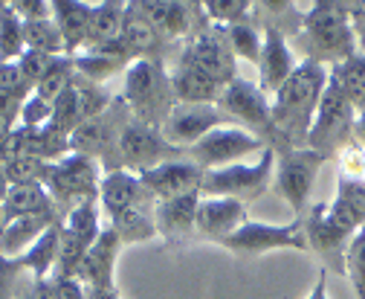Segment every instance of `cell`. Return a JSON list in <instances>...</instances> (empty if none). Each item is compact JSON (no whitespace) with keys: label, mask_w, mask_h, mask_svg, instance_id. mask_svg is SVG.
Wrapping results in <instances>:
<instances>
[{"label":"cell","mask_w":365,"mask_h":299,"mask_svg":"<svg viewBox=\"0 0 365 299\" xmlns=\"http://www.w3.org/2000/svg\"><path fill=\"white\" fill-rule=\"evenodd\" d=\"M307 247L325 255L331 265L345 270V247L356 230L365 227V181L339 178L336 198L328 203H313L307 218H302Z\"/></svg>","instance_id":"1"},{"label":"cell","mask_w":365,"mask_h":299,"mask_svg":"<svg viewBox=\"0 0 365 299\" xmlns=\"http://www.w3.org/2000/svg\"><path fill=\"white\" fill-rule=\"evenodd\" d=\"M328 78L331 67L302 61L296 64L293 76L272 93V125H276V134L279 140H284L287 148H302L307 143V131L328 88Z\"/></svg>","instance_id":"2"},{"label":"cell","mask_w":365,"mask_h":299,"mask_svg":"<svg viewBox=\"0 0 365 299\" xmlns=\"http://www.w3.org/2000/svg\"><path fill=\"white\" fill-rule=\"evenodd\" d=\"M293 44L302 50L304 61L342 64L356 56V38L351 26V9L342 4H313L302 15V29Z\"/></svg>","instance_id":"3"},{"label":"cell","mask_w":365,"mask_h":299,"mask_svg":"<svg viewBox=\"0 0 365 299\" xmlns=\"http://www.w3.org/2000/svg\"><path fill=\"white\" fill-rule=\"evenodd\" d=\"M171 81L160 61L136 59L125 67V102L130 105L136 122L157 128L171 111Z\"/></svg>","instance_id":"4"},{"label":"cell","mask_w":365,"mask_h":299,"mask_svg":"<svg viewBox=\"0 0 365 299\" xmlns=\"http://www.w3.org/2000/svg\"><path fill=\"white\" fill-rule=\"evenodd\" d=\"M272 168H276V151L264 148L258 160L252 163H235L203 172L200 181V195L203 198H232V201H255L269 189Z\"/></svg>","instance_id":"5"},{"label":"cell","mask_w":365,"mask_h":299,"mask_svg":"<svg viewBox=\"0 0 365 299\" xmlns=\"http://www.w3.org/2000/svg\"><path fill=\"white\" fill-rule=\"evenodd\" d=\"M354 119H356V111L351 108L345 91L339 88L336 76L331 73L328 78V88L322 93V102L316 108V116H313V125L307 131V148L319 151L331 157L334 151H342L351 146L354 140Z\"/></svg>","instance_id":"6"},{"label":"cell","mask_w":365,"mask_h":299,"mask_svg":"<svg viewBox=\"0 0 365 299\" xmlns=\"http://www.w3.org/2000/svg\"><path fill=\"white\" fill-rule=\"evenodd\" d=\"M217 108L223 116H232L238 119L241 125H247V131L255 134L258 140H264L269 148L272 143H279V134H276V125H272V105H269V96L258 88L255 81L250 78H235L223 88L220 99H217Z\"/></svg>","instance_id":"7"},{"label":"cell","mask_w":365,"mask_h":299,"mask_svg":"<svg viewBox=\"0 0 365 299\" xmlns=\"http://www.w3.org/2000/svg\"><path fill=\"white\" fill-rule=\"evenodd\" d=\"M264 148H269V146L264 140H258L255 134H250L247 128L220 125V128H215V131H209L200 143H195L186 151V157L192 163H197L203 172H212V168L247 163V157L261 154Z\"/></svg>","instance_id":"8"},{"label":"cell","mask_w":365,"mask_h":299,"mask_svg":"<svg viewBox=\"0 0 365 299\" xmlns=\"http://www.w3.org/2000/svg\"><path fill=\"white\" fill-rule=\"evenodd\" d=\"M325 154H319L307 146L302 148H282L276 154V189L279 195L293 206L296 216L307 209L310 192L316 186L319 168L325 166Z\"/></svg>","instance_id":"9"},{"label":"cell","mask_w":365,"mask_h":299,"mask_svg":"<svg viewBox=\"0 0 365 299\" xmlns=\"http://www.w3.org/2000/svg\"><path fill=\"white\" fill-rule=\"evenodd\" d=\"M99 160H90L81 154H67L58 163H50L47 168V181L43 186L50 189L56 203H84V201H96L99 198Z\"/></svg>","instance_id":"10"},{"label":"cell","mask_w":365,"mask_h":299,"mask_svg":"<svg viewBox=\"0 0 365 299\" xmlns=\"http://www.w3.org/2000/svg\"><path fill=\"white\" fill-rule=\"evenodd\" d=\"M116 151H119V163L128 168H136V175L145 172V168H154L165 160H177L186 151H177L171 148L157 128L145 125V122H136L133 116L119 128V137H116Z\"/></svg>","instance_id":"11"},{"label":"cell","mask_w":365,"mask_h":299,"mask_svg":"<svg viewBox=\"0 0 365 299\" xmlns=\"http://www.w3.org/2000/svg\"><path fill=\"white\" fill-rule=\"evenodd\" d=\"M220 244H226L235 253H247V255H261V253H269V250H310L302 221L264 224V221H250L247 218L232 235H226Z\"/></svg>","instance_id":"12"},{"label":"cell","mask_w":365,"mask_h":299,"mask_svg":"<svg viewBox=\"0 0 365 299\" xmlns=\"http://www.w3.org/2000/svg\"><path fill=\"white\" fill-rule=\"evenodd\" d=\"M226 116L220 113L217 105H182V102H174L171 111L165 113V119L160 122V137L182 151V148H192L195 143H200L209 131L220 128Z\"/></svg>","instance_id":"13"},{"label":"cell","mask_w":365,"mask_h":299,"mask_svg":"<svg viewBox=\"0 0 365 299\" xmlns=\"http://www.w3.org/2000/svg\"><path fill=\"white\" fill-rule=\"evenodd\" d=\"M182 64H189L200 73H206L209 78H215L217 84H230L238 78L235 70V56L230 50V41H226V32L217 29H206V32H195L189 38L186 50L180 56Z\"/></svg>","instance_id":"14"},{"label":"cell","mask_w":365,"mask_h":299,"mask_svg":"<svg viewBox=\"0 0 365 299\" xmlns=\"http://www.w3.org/2000/svg\"><path fill=\"white\" fill-rule=\"evenodd\" d=\"M140 181L154 201H168V198L186 195V192H200L203 168L197 163H192L189 157H177V160H165L154 168L140 172Z\"/></svg>","instance_id":"15"},{"label":"cell","mask_w":365,"mask_h":299,"mask_svg":"<svg viewBox=\"0 0 365 299\" xmlns=\"http://www.w3.org/2000/svg\"><path fill=\"white\" fill-rule=\"evenodd\" d=\"M119 247H122V241H119L116 230L110 224L102 227L99 238L84 253V259L76 270V279L84 288H113V268H116Z\"/></svg>","instance_id":"16"},{"label":"cell","mask_w":365,"mask_h":299,"mask_svg":"<svg viewBox=\"0 0 365 299\" xmlns=\"http://www.w3.org/2000/svg\"><path fill=\"white\" fill-rule=\"evenodd\" d=\"M293 70H296V61H293V50L287 44L284 32L279 26H267L264 41H261V61H258L261 81H258V88L267 96L276 93L282 84L293 76Z\"/></svg>","instance_id":"17"},{"label":"cell","mask_w":365,"mask_h":299,"mask_svg":"<svg viewBox=\"0 0 365 299\" xmlns=\"http://www.w3.org/2000/svg\"><path fill=\"white\" fill-rule=\"evenodd\" d=\"M145 201H151V195L145 192L140 175H130L125 168H108L99 181V206L108 212V218L122 216L125 209L143 206Z\"/></svg>","instance_id":"18"},{"label":"cell","mask_w":365,"mask_h":299,"mask_svg":"<svg viewBox=\"0 0 365 299\" xmlns=\"http://www.w3.org/2000/svg\"><path fill=\"white\" fill-rule=\"evenodd\" d=\"M247 221V206L232 198H203L197 206V224L195 230L206 238L223 241L226 235H232L241 224Z\"/></svg>","instance_id":"19"},{"label":"cell","mask_w":365,"mask_h":299,"mask_svg":"<svg viewBox=\"0 0 365 299\" xmlns=\"http://www.w3.org/2000/svg\"><path fill=\"white\" fill-rule=\"evenodd\" d=\"M168 81H171L174 99L182 105H217V99L223 93V84H217L206 73L182 64V61H177V67L168 70Z\"/></svg>","instance_id":"20"},{"label":"cell","mask_w":365,"mask_h":299,"mask_svg":"<svg viewBox=\"0 0 365 299\" xmlns=\"http://www.w3.org/2000/svg\"><path fill=\"white\" fill-rule=\"evenodd\" d=\"M197 206H200V192H186L168 201H157V209H154L157 233H163L165 238L192 233L197 224Z\"/></svg>","instance_id":"21"},{"label":"cell","mask_w":365,"mask_h":299,"mask_svg":"<svg viewBox=\"0 0 365 299\" xmlns=\"http://www.w3.org/2000/svg\"><path fill=\"white\" fill-rule=\"evenodd\" d=\"M56 212H43V216H21L4 224V233H0V250L9 259H21V255L47 233L56 224Z\"/></svg>","instance_id":"22"},{"label":"cell","mask_w":365,"mask_h":299,"mask_svg":"<svg viewBox=\"0 0 365 299\" xmlns=\"http://www.w3.org/2000/svg\"><path fill=\"white\" fill-rule=\"evenodd\" d=\"M133 6L160 35L177 38L192 29L195 9L189 4H177V0H143V4H133Z\"/></svg>","instance_id":"23"},{"label":"cell","mask_w":365,"mask_h":299,"mask_svg":"<svg viewBox=\"0 0 365 299\" xmlns=\"http://www.w3.org/2000/svg\"><path fill=\"white\" fill-rule=\"evenodd\" d=\"M90 15H93V6L76 4V0H58V4H53V21H56L58 29H61L64 56H67V59L78 56V50L87 44Z\"/></svg>","instance_id":"24"},{"label":"cell","mask_w":365,"mask_h":299,"mask_svg":"<svg viewBox=\"0 0 365 299\" xmlns=\"http://www.w3.org/2000/svg\"><path fill=\"white\" fill-rule=\"evenodd\" d=\"M4 221L21 218V216H43V212H56V201L43 183L29 186H9L4 198Z\"/></svg>","instance_id":"25"},{"label":"cell","mask_w":365,"mask_h":299,"mask_svg":"<svg viewBox=\"0 0 365 299\" xmlns=\"http://www.w3.org/2000/svg\"><path fill=\"white\" fill-rule=\"evenodd\" d=\"M58 244H61V221H56L47 233H43L24 255H21V268L26 273L35 276V282L41 279H50L53 270H56V262H58Z\"/></svg>","instance_id":"26"},{"label":"cell","mask_w":365,"mask_h":299,"mask_svg":"<svg viewBox=\"0 0 365 299\" xmlns=\"http://www.w3.org/2000/svg\"><path fill=\"white\" fill-rule=\"evenodd\" d=\"M119 41L125 44V50L130 53V59H148V53L157 50L160 44V32L136 12V6H125V21H122V32H119Z\"/></svg>","instance_id":"27"},{"label":"cell","mask_w":365,"mask_h":299,"mask_svg":"<svg viewBox=\"0 0 365 299\" xmlns=\"http://www.w3.org/2000/svg\"><path fill=\"white\" fill-rule=\"evenodd\" d=\"M110 146V125L102 116L96 119H87L81 122L76 131L70 134V151L73 154H81V157H90V160H99Z\"/></svg>","instance_id":"28"},{"label":"cell","mask_w":365,"mask_h":299,"mask_svg":"<svg viewBox=\"0 0 365 299\" xmlns=\"http://www.w3.org/2000/svg\"><path fill=\"white\" fill-rule=\"evenodd\" d=\"M110 227L116 230V235H119V241H122V244H143V241L157 238L154 216H151V212H148L145 206L125 209L122 216L110 218Z\"/></svg>","instance_id":"29"},{"label":"cell","mask_w":365,"mask_h":299,"mask_svg":"<svg viewBox=\"0 0 365 299\" xmlns=\"http://www.w3.org/2000/svg\"><path fill=\"white\" fill-rule=\"evenodd\" d=\"M122 21H125V6L122 4H99L93 6L90 15V29H87V50L90 47H102L108 41L119 38L122 32Z\"/></svg>","instance_id":"30"},{"label":"cell","mask_w":365,"mask_h":299,"mask_svg":"<svg viewBox=\"0 0 365 299\" xmlns=\"http://www.w3.org/2000/svg\"><path fill=\"white\" fill-rule=\"evenodd\" d=\"M331 73L336 76V81H339V88L345 91L351 108L359 113V111L365 108V56L356 53V56H351L348 61L334 64Z\"/></svg>","instance_id":"31"},{"label":"cell","mask_w":365,"mask_h":299,"mask_svg":"<svg viewBox=\"0 0 365 299\" xmlns=\"http://www.w3.org/2000/svg\"><path fill=\"white\" fill-rule=\"evenodd\" d=\"M26 53L24 21L15 15L9 4L0 6V64H12Z\"/></svg>","instance_id":"32"},{"label":"cell","mask_w":365,"mask_h":299,"mask_svg":"<svg viewBox=\"0 0 365 299\" xmlns=\"http://www.w3.org/2000/svg\"><path fill=\"white\" fill-rule=\"evenodd\" d=\"M61 227H64L70 235H76V238L90 250V244H93V241L99 238V233H102L96 201H84V203L73 206V209H70V216H67V221H64Z\"/></svg>","instance_id":"33"},{"label":"cell","mask_w":365,"mask_h":299,"mask_svg":"<svg viewBox=\"0 0 365 299\" xmlns=\"http://www.w3.org/2000/svg\"><path fill=\"white\" fill-rule=\"evenodd\" d=\"M24 41H26V50H38L47 56H64V38L53 18L24 24Z\"/></svg>","instance_id":"34"},{"label":"cell","mask_w":365,"mask_h":299,"mask_svg":"<svg viewBox=\"0 0 365 299\" xmlns=\"http://www.w3.org/2000/svg\"><path fill=\"white\" fill-rule=\"evenodd\" d=\"M73 81V59H67V56H56L53 61H50V67H47V73L41 76V81L35 84V96H41L43 102H56L61 93H64V88Z\"/></svg>","instance_id":"35"},{"label":"cell","mask_w":365,"mask_h":299,"mask_svg":"<svg viewBox=\"0 0 365 299\" xmlns=\"http://www.w3.org/2000/svg\"><path fill=\"white\" fill-rule=\"evenodd\" d=\"M226 41H230V50H232L235 59H244V61H250V64L258 67L264 35H258V29H255L252 24L244 21V24L230 26V29H226Z\"/></svg>","instance_id":"36"},{"label":"cell","mask_w":365,"mask_h":299,"mask_svg":"<svg viewBox=\"0 0 365 299\" xmlns=\"http://www.w3.org/2000/svg\"><path fill=\"white\" fill-rule=\"evenodd\" d=\"M81 122H84V116H81L78 93H76L73 81H70L67 88H64V93L53 102V119H50V125L58 128V131H64V134H73Z\"/></svg>","instance_id":"37"},{"label":"cell","mask_w":365,"mask_h":299,"mask_svg":"<svg viewBox=\"0 0 365 299\" xmlns=\"http://www.w3.org/2000/svg\"><path fill=\"white\" fill-rule=\"evenodd\" d=\"M345 273L359 299H365V227L356 230L345 247Z\"/></svg>","instance_id":"38"},{"label":"cell","mask_w":365,"mask_h":299,"mask_svg":"<svg viewBox=\"0 0 365 299\" xmlns=\"http://www.w3.org/2000/svg\"><path fill=\"white\" fill-rule=\"evenodd\" d=\"M47 168H50V163H43L38 157H18V160L4 163V172H6L9 186L43 183V181H47Z\"/></svg>","instance_id":"39"},{"label":"cell","mask_w":365,"mask_h":299,"mask_svg":"<svg viewBox=\"0 0 365 299\" xmlns=\"http://www.w3.org/2000/svg\"><path fill=\"white\" fill-rule=\"evenodd\" d=\"M73 88H76V93H78V105H81L84 122H87V119H96V116H102V113L108 111L110 96L99 88V84H93V81H87V78H81V76L73 73Z\"/></svg>","instance_id":"40"},{"label":"cell","mask_w":365,"mask_h":299,"mask_svg":"<svg viewBox=\"0 0 365 299\" xmlns=\"http://www.w3.org/2000/svg\"><path fill=\"white\" fill-rule=\"evenodd\" d=\"M203 12H206L212 21H217V24L235 26V24H244V21H247L250 4H247V0H206Z\"/></svg>","instance_id":"41"},{"label":"cell","mask_w":365,"mask_h":299,"mask_svg":"<svg viewBox=\"0 0 365 299\" xmlns=\"http://www.w3.org/2000/svg\"><path fill=\"white\" fill-rule=\"evenodd\" d=\"M0 93H6V96H15L21 102H26L35 91H32V84L24 78L18 61L12 64H0Z\"/></svg>","instance_id":"42"},{"label":"cell","mask_w":365,"mask_h":299,"mask_svg":"<svg viewBox=\"0 0 365 299\" xmlns=\"http://www.w3.org/2000/svg\"><path fill=\"white\" fill-rule=\"evenodd\" d=\"M50 119H53V105L50 102H43L41 96H29L24 105H21V125L24 128H43V125H50Z\"/></svg>","instance_id":"43"},{"label":"cell","mask_w":365,"mask_h":299,"mask_svg":"<svg viewBox=\"0 0 365 299\" xmlns=\"http://www.w3.org/2000/svg\"><path fill=\"white\" fill-rule=\"evenodd\" d=\"M56 56H47V53H38V50H26L21 59H18V67H21V73H24V78L32 84V91H35V84L41 81V76L47 73V67H50V61H53Z\"/></svg>","instance_id":"44"},{"label":"cell","mask_w":365,"mask_h":299,"mask_svg":"<svg viewBox=\"0 0 365 299\" xmlns=\"http://www.w3.org/2000/svg\"><path fill=\"white\" fill-rule=\"evenodd\" d=\"M21 262L18 259H9L0 250V299H15V285H18V276H21Z\"/></svg>","instance_id":"45"},{"label":"cell","mask_w":365,"mask_h":299,"mask_svg":"<svg viewBox=\"0 0 365 299\" xmlns=\"http://www.w3.org/2000/svg\"><path fill=\"white\" fill-rule=\"evenodd\" d=\"M15 9V15L29 24V21H47L53 18V4H47V0H15V4H9Z\"/></svg>","instance_id":"46"},{"label":"cell","mask_w":365,"mask_h":299,"mask_svg":"<svg viewBox=\"0 0 365 299\" xmlns=\"http://www.w3.org/2000/svg\"><path fill=\"white\" fill-rule=\"evenodd\" d=\"M50 299H87L78 279H50Z\"/></svg>","instance_id":"47"},{"label":"cell","mask_w":365,"mask_h":299,"mask_svg":"<svg viewBox=\"0 0 365 299\" xmlns=\"http://www.w3.org/2000/svg\"><path fill=\"white\" fill-rule=\"evenodd\" d=\"M351 26L356 38V53L365 56V9H351Z\"/></svg>","instance_id":"48"},{"label":"cell","mask_w":365,"mask_h":299,"mask_svg":"<svg viewBox=\"0 0 365 299\" xmlns=\"http://www.w3.org/2000/svg\"><path fill=\"white\" fill-rule=\"evenodd\" d=\"M21 99H15V96H6V93H0V116L4 119H9V122H15L18 116H21Z\"/></svg>","instance_id":"49"},{"label":"cell","mask_w":365,"mask_h":299,"mask_svg":"<svg viewBox=\"0 0 365 299\" xmlns=\"http://www.w3.org/2000/svg\"><path fill=\"white\" fill-rule=\"evenodd\" d=\"M307 299H331V293H328V273L325 270L319 273V279H316L313 290L307 293Z\"/></svg>","instance_id":"50"},{"label":"cell","mask_w":365,"mask_h":299,"mask_svg":"<svg viewBox=\"0 0 365 299\" xmlns=\"http://www.w3.org/2000/svg\"><path fill=\"white\" fill-rule=\"evenodd\" d=\"M87 299H119L116 288H84Z\"/></svg>","instance_id":"51"},{"label":"cell","mask_w":365,"mask_h":299,"mask_svg":"<svg viewBox=\"0 0 365 299\" xmlns=\"http://www.w3.org/2000/svg\"><path fill=\"white\" fill-rule=\"evenodd\" d=\"M354 140L365 148V108L356 113V119H354Z\"/></svg>","instance_id":"52"},{"label":"cell","mask_w":365,"mask_h":299,"mask_svg":"<svg viewBox=\"0 0 365 299\" xmlns=\"http://www.w3.org/2000/svg\"><path fill=\"white\" fill-rule=\"evenodd\" d=\"M9 134H12V122L0 116V146H4V143L9 140Z\"/></svg>","instance_id":"53"},{"label":"cell","mask_w":365,"mask_h":299,"mask_svg":"<svg viewBox=\"0 0 365 299\" xmlns=\"http://www.w3.org/2000/svg\"><path fill=\"white\" fill-rule=\"evenodd\" d=\"M6 192H9V181H6V172H4V163H0V203H4Z\"/></svg>","instance_id":"54"},{"label":"cell","mask_w":365,"mask_h":299,"mask_svg":"<svg viewBox=\"0 0 365 299\" xmlns=\"http://www.w3.org/2000/svg\"><path fill=\"white\" fill-rule=\"evenodd\" d=\"M4 224H6L4 221V206H0V233H4Z\"/></svg>","instance_id":"55"}]
</instances>
